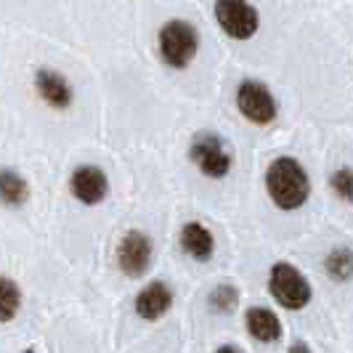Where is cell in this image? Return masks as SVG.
Wrapping results in <instances>:
<instances>
[{
	"mask_svg": "<svg viewBox=\"0 0 353 353\" xmlns=\"http://www.w3.org/2000/svg\"><path fill=\"white\" fill-rule=\"evenodd\" d=\"M265 194L282 212H295L311 199V176L298 157L279 154L268 162L263 176Z\"/></svg>",
	"mask_w": 353,
	"mask_h": 353,
	"instance_id": "cell-1",
	"label": "cell"
},
{
	"mask_svg": "<svg viewBox=\"0 0 353 353\" xmlns=\"http://www.w3.org/2000/svg\"><path fill=\"white\" fill-rule=\"evenodd\" d=\"M202 32L194 21L183 17H173L162 21L157 30V56L159 61L173 72H186L199 56Z\"/></svg>",
	"mask_w": 353,
	"mask_h": 353,
	"instance_id": "cell-2",
	"label": "cell"
},
{
	"mask_svg": "<svg viewBox=\"0 0 353 353\" xmlns=\"http://www.w3.org/2000/svg\"><path fill=\"white\" fill-rule=\"evenodd\" d=\"M212 21L231 43H248L261 32V8L252 0H212Z\"/></svg>",
	"mask_w": 353,
	"mask_h": 353,
	"instance_id": "cell-3",
	"label": "cell"
},
{
	"mask_svg": "<svg viewBox=\"0 0 353 353\" xmlns=\"http://www.w3.org/2000/svg\"><path fill=\"white\" fill-rule=\"evenodd\" d=\"M234 104H236V112L242 114V120L255 128H268L279 117V101H276L274 90L258 77L239 80L236 93H234Z\"/></svg>",
	"mask_w": 353,
	"mask_h": 353,
	"instance_id": "cell-4",
	"label": "cell"
},
{
	"mask_svg": "<svg viewBox=\"0 0 353 353\" xmlns=\"http://www.w3.org/2000/svg\"><path fill=\"white\" fill-rule=\"evenodd\" d=\"M189 159L194 162V168L202 176L212 178V181H223L234 170V152L229 149V143L212 130H199L192 139Z\"/></svg>",
	"mask_w": 353,
	"mask_h": 353,
	"instance_id": "cell-5",
	"label": "cell"
},
{
	"mask_svg": "<svg viewBox=\"0 0 353 353\" xmlns=\"http://www.w3.org/2000/svg\"><path fill=\"white\" fill-rule=\"evenodd\" d=\"M268 292L287 311H303L308 303L314 301V290H311V282L305 279V274L298 271L292 263H287V261H276L271 265Z\"/></svg>",
	"mask_w": 353,
	"mask_h": 353,
	"instance_id": "cell-6",
	"label": "cell"
},
{
	"mask_svg": "<svg viewBox=\"0 0 353 353\" xmlns=\"http://www.w3.org/2000/svg\"><path fill=\"white\" fill-rule=\"evenodd\" d=\"M152 258H154V245H152L149 234L130 229L120 236L117 250H114V261L128 279H141L152 265Z\"/></svg>",
	"mask_w": 353,
	"mask_h": 353,
	"instance_id": "cell-7",
	"label": "cell"
},
{
	"mask_svg": "<svg viewBox=\"0 0 353 353\" xmlns=\"http://www.w3.org/2000/svg\"><path fill=\"white\" fill-rule=\"evenodd\" d=\"M32 88L37 99L53 112H67L74 104V85L64 72L53 67H37L32 72Z\"/></svg>",
	"mask_w": 353,
	"mask_h": 353,
	"instance_id": "cell-8",
	"label": "cell"
},
{
	"mask_svg": "<svg viewBox=\"0 0 353 353\" xmlns=\"http://www.w3.org/2000/svg\"><path fill=\"white\" fill-rule=\"evenodd\" d=\"M109 176L101 165H93V162H85V165H77L70 173V192L72 196L85 205V208H96L101 205L106 196H109Z\"/></svg>",
	"mask_w": 353,
	"mask_h": 353,
	"instance_id": "cell-9",
	"label": "cell"
},
{
	"mask_svg": "<svg viewBox=\"0 0 353 353\" xmlns=\"http://www.w3.org/2000/svg\"><path fill=\"white\" fill-rule=\"evenodd\" d=\"M133 308H136V316L143 319V321H159L173 308V290L162 279H154L136 295Z\"/></svg>",
	"mask_w": 353,
	"mask_h": 353,
	"instance_id": "cell-10",
	"label": "cell"
},
{
	"mask_svg": "<svg viewBox=\"0 0 353 353\" xmlns=\"http://www.w3.org/2000/svg\"><path fill=\"white\" fill-rule=\"evenodd\" d=\"M178 242H181V250L194 258L199 263H208L212 255H215V236L208 226H202L199 221H189L181 226V234H178Z\"/></svg>",
	"mask_w": 353,
	"mask_h": 353,
	"instance_id": "cell-11",
	"label": "cell"
},
{
	"mask_svg": "<svg viewBox=\"0 0 353 353\" xmlns=\"http://www.w3.org/2000/svg\"><path fill=\"white\" fill-rule=\"evenodd\" d=\"M245 327H248V335L258 343H279L282 340V321L279 316L271 311V308H263V305H252L245 314Z\"/></svg>",
	"mask_w": 353,
	"mask_h": 353,
	"instance_id": "cell-12",
	"label": "cell"
},
{
	"mask_svg": "<svg viewBox=\"0 0 353 353\" xmlns=\"http://www.w3.org/2000/svg\"><path fill=\"white\" fill-rule=\"evenodd\" d=\"M0 199L8 208H21L30 199V183L14 168H3L0 170Z\"/></svg>",
	"mask_w": 353,
	"mask_h": 353,
	"instance_id": "cell-13",
	"label": "cell"
},
{
	"mask_svg": "<svg viewBox=\"0 0 353 353\" xmlns=\"http://www.w3.org/2000/svg\"><path fill=\"white\" fill-rule=\"evenodd\" d=\"M324 271L327 276L337 284H345L353 279V250L340 245V248H332L324 258Z\"/></svg>",
	"mask_w": 353,
	"mask_h": 353,
	"instance_id": "cell-14",
	"label": "cell"
},
{
	"mask_svg": "<svg viewBox=\"0 0 353 353\" xmlns=\"http://www.w3.org/2000/svg\"><path fill=\"white\" fill-rule=\"evenodd\" d=\"M21 311V290L11 276L0 279V324H11Z\"/></svg>",
	"mask_w": 353,
	"mask_h": 353,
	"instance_id": "cell-15",
	"label": "cell"
},
{
	"mask_svg": "<svg viewBox=\"0 0 353 353\" xmlns=\"http://www.w3.org/2000/svg\"><path fill=\"white\" fill-rule=\"evenodd\" d=\"M208 303H210V311L215 314H234L239 305V290L234 284H218L208 295Z\"/></svg>",
	"mask_w": 353,
	"mask_h": 353,
	"instance_id": "cell-16",
	"label": "cell"
},
{
	"mask_svg": "<svg viewBox=\"0 0 353 353\" xmlns=\"http://www.w3.org/2000/svg\"><path fill=\"white\" fill-rule=\"evenodd\" d=\"M330 189L332 194L345 202V205H353V168L351 165H340L330 173Z\"/></svg>",
	"mask_w": 353,
	"mask_h": 353,
	"instance_id": "cell-17",
	"label": "cell"
},
{
	"mask_svg": "<svg viewBox=\"0 0 353 353\" xmlns=\"http://www.w3.org/2000/svg\"><path fill=\"white\" fill-rule=\"evenodd\" d=\"M287 353H311V348H308L303 340H298V343H292V345H290V351Z\"/></svg>",
	"mask_w": 353,
	"mask_h": 353,
	"instance_id": "cell-18",
	"label": "cell"
},
{
	"mask_svg": "<svg viewBox=\"0 0 353 353\" xmlns=\"http://www.w3.org/2000/svg\"><path fill=\"white\" fill-rule=\"evenodd\" d=\"M215 353H242V351H239L236 345H221V348H218Z\"/></svg>",
	"mask_w": 353,
	"mask_h": 353,
	"instance_id": "cell-19",
	"label": "cell"
},
{
	"mask_svg": "<svg viewBox=\"0 0 353 353\" xmlns=\"http://www.w3.org/2000/svg\"><path fill=\"white\" fill-rule=\"evenodd\" d=\"M24 353H37V351H35V348H27V351H24Z\"/></svg>",
	"mask_w": 353,
	"mask_h": 353,
	"instance_id": "cell-20",
	"label": "cell"
}]
</instances>
